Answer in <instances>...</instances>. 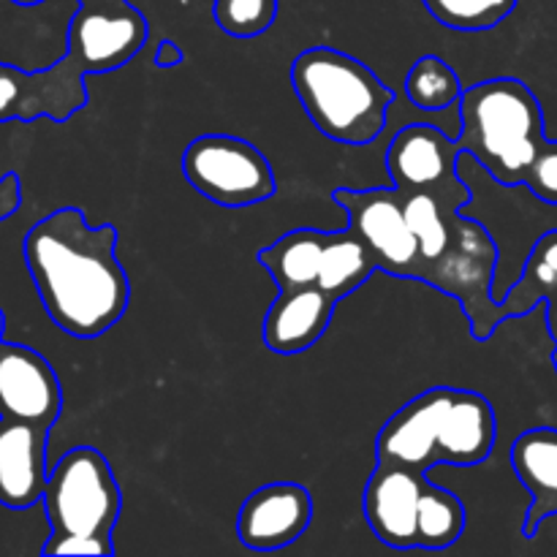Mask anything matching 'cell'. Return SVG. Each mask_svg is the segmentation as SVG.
<instances>
[{"label":"cell","instance_id":"obj_1","mask_svg":"<svg viewBox=\"0 0 557 557\" xmlns=\"http://www.w3.org/2000/svg\"><path fill=\"white\" fill-rule=\"evenodd\" d=\"M25 264L47 315L69 335H103L128 310L131 283L117 259V228L90 226L76 207L54 210L27 232Z\"/></svg>","mask_w":557,"mask_h":557},{"label":"cell","instance_id":"obj_2","mask_svg":"<svg viewBox=\"0 0 557 557\" xmlns=\"http://www.w3.org/2000/svg\"><path fill=\"white\" fill-rule=\"evenodd\" d=\"M403 207L419 239L422 283L438 288L462 305L476 341H487L506 310L493 294V275L498 267V248L482 223L462 215L471 190L462 180L438 190H406Z\"/></svg>","mask_w":557,"mask_h":557},{"label":"cell","instance_id":"obj_3","mask_svg":"<svg viewBox=\"0 0 557 557\" xmlns=\"http://www.w3.org/2000/svg\"><path fill=\"white\" fill-rule=\"evenodd\" d=\"M495 411L487 397L433 386L413 397L381 428L375 460L428 473L433 466H479L495 446Z\"/></svg>","mask_w":557,"mask_h":557},{"label":"cell","instance_id":"obj_4","mask_svg":"<svg viewBox=\"0 0 557 557\" xmlns=\"http://www.w3.org/2000/svg\"><path fill=\"white\" fill-rule=\"evenodd\" d=\"M457 145L500 185L525 183L544 147V112L536 92L515 76L479 82L460 98Z\"/></svg>","mask_w":557,"mask_h":557},{"label":"cell","instance_id":"obj_5","mask_svg":"<svg viewBox=\"0 0 557 557\" xmlns=\"http://www.w3.org/2000/svg\"><path fill=\"white\" fill-rule=\"evenodd\" d=\"M292 87L315 128L332 141L362 147L384 131L395 90L348 52L310 47L292 63Z\"/></svg>","mask_w":557,"mask_h":557},{"label":"cell","instance_id":"obj_6","mask_svg":"<svg viewBox=\"0 0 557 557\" xmlns=\"http://www.w3.org/2000/svg\"><path fill=\"white\" fill-rule=\"evenodd\" d=\"M41 504L52 539H112L123 509V495L107 457L92 446H76L49 471Z\"/></svg>","mask_w":557,"mask_h":557},{"label":"cell","instance_id":"obj_7","mask_svg":"<svg viewBox=\"0 0 557 557\" xmlns=\"http://www.w3.org/2000/svg\"><path fill=\"white\" fill-rule=\"evenodd\" d=\"M190 188L221 207H250L275 194V172L264 152L228 134H205L183 152Z\"/></svg>","mask_w":557,"mask_h":557},{"label":"cell","instance_id":"obj_8","mask_svg":"<svg viewBox=\"0 0 557 557\" xmlns=\"http://www.w3.org/2000/svg\"><path fill=\"white\" fill-rule=\"evenodd\" d=\"M337 207L348 215V228L368 245L379 270L395 277L422 281L419 239L406 218L403 196L397 188H335Z\"/></svg>","mask_w":557,"mask_h":557},{"label":"cell","instance_id":"obj_9","mask_svg":"<svg viewBox=\"0 0 557 557\" xmlns=\"http://www.w3.org/2000/svg\"><path fill=\"white\" fill-rule=\"evenodd\" d=\"M147 41V22L128 0H87L69 25L65 54L85 74L123 69Z\"/></svg>","mask_w":557,"mask_h":557},{"label":"cell","instance_id":"obj_10","mask_svg":"<svg viewBox=\"0 0 557 557\" xmlns=\"http://www.w3.org/2000/svg\"><path fill=\"white\" fill-rule=\"evenodd\" d=\"M85 107V71L69 54L44 71H22L16 65L0 63V123H30L41 114L52 117L54 123H65Z\"/></svg>","mask_w":557,"mask_h":557},{"label":"cell","instance_id":"obj_11","mask_svg":"<svg viewBox=\"0 0 557 557\" xmlns=\"http://www.w3.org/2000/svg\"><path fill=\"white\" fill-rule=\"evenodd\" d=\"M63 411V389L52 364L33 348L0 341V419L52 430Z\"/></svg>","mask_w":557,"mask_h":557},{"label":"cell","instance_id":"obj_12","mask_svg":"<svg viewBox=\"0 0 557 557\" xmlns=\"http://www.w3.org/2000/svg\"><path fill=\"white\" fill-rule=\"evenodd\" d=\"M313 520V498L297 482H272L248 495L237 515L239 542L272 553L297 542Z\"/></svg>","mask_w":557,"mask_h":557},{"label":"cell","instance_id":"obj_13","mask_svg":"<svg viewBox=\"0 0 557 557\" xmlns=\"http://www.w3.org/2000/svg\"><path fill=\"white\" fill-rule=\"evenodd\" d=\"M462 147L435 125H406L386 150L392 185L406 190H438L457 183Z\"/></svg>","mask_w":557,"mask_h":557},{"label":"cell","instance_id":"obj_14","mask_svg":"<svg viewBox=\"0 0 557 557\" xmlns=\"http://www.w3.org/2000/svg\"><path fill=\"white\" fill-rule=\"evenodd\" d=\"M428 473H417L395 462H375L362 498L364 520L386 547H417L419 495Z\"/></svg>","mask_w":557,"mask_h":557},{"label":"cell","instance_id":"obj_15","mask_svg":"<svg viewBox=\"0 0 557 557\" xmlns=\"http://www.w3.org/2000/svg\"><path fill=\"white\" fill-rule=\"evenodd\" d=\"M47 438V428L0 419V504L9 509L41 504L49 476Z\"/></svg>","mask_w":557,"mask_h":557},{"label":"cell","instance_id":"obj_16","mask_svg":"<svg viewBox=\"0 0 557 557\" xmlns=\"http://www.w3.org/2000/svg\"><path fill=\"white\" fill-rule=\"evenodd\" d=\"M335 308L337 299L319 286L277 292V299L270 305L264 326H261L264 346L283 357L308 351L321 341L335 315Z\"/></svg>","mask_w":557,"mask_h":557},{"label":"cell","instance_id":"obj_17","mask_svg":"<svg viewBox=\"0 0 557 557\" xmlns=\"http://www.w3.org/2000/svg\"><path fill=\"white\" fill-rule=\"evenodd\" d=\"M511 468L531 493L522 536L533 539L557 515V430L536 428L511 444Z\"/></svg>","mask_w":557,"mask_h":557},{"label":"cell","instance_id":"obj_18","mask_svg":"<svg viewBox=\"0 0 557 557\" xmlns=\"http://www.w3.org/2000/svg\"><path fill=\"white\" fill-rule=\"evenodd\" d=\"M326 232L319 228H294L283 234L272 245L256 253L259 264L275 281L277 292H292V288L315 286L319 283L321 259H324Z\"/></svg>","mask_w":557,"mask_h":557},{"label":"cell","instance_id":"obj_19","mask_svg":"<svg viewBox=\"0 0 557 557\" xmlns=\"http://www.w3.org/2000/svg\"><path fill=\"white\" fill-rule=\"evenodd\" d=\"M375 270H379V264L370 256L368 245L351 228H346V232H326L324 259H321L319 283L315 286L324 288L330 297L341 302V299L351 297L362 283H368Z\"/></svg>","mask_w":557,"mask_h":557},{"label":"cell","instance_id":"obj_20","mask_svg":"<svg viewBox=\"0 0 557 557\" xmlns=\"http://www.w3.org/2000/svg\"><path fill=\"white\" fill-rule=\"evenodd\" d=\"M557 294V228L542 234L528 253L522 275L500 297L506 319H520Z\"/></svg>","mask_w":557,"mask_h":557},{"label":"cell","instance_id":"obj_21","mask_svg":"<svg viewBox=\"0 0 557 557\" xmlns=\"http://www.w3.org/2000/svg\"><path fill=\"white\" fill-rule=\"evenodd\" d=\"M462 531H466V506H462V500L424 476L417 515V547L446 549L460 542Z\"/></svg>","mask_w":557,"mask_h":557},{"label":"cell","instance_id":"obj_22","mask_svg":"<svg viewBox=\"0 0 557 557\" xmlns=\"http://www.w3.org/2000/svg\"><path fill=\"white\" fill-rule=\"evenodd\" d=\"M406 96L422 112H444L462 98L460 74L446 60L424 54L406 76Z\"/></svg>","mask_w":557,"mask_h":557},{"label":"cell","instance_id":"obj_23","mask_svg":"<svg viewBox=\"0 0 557 557\" xmlns=\"http://www.w3.org/2000/svg\"><path fill=\"white\" fill-rule=\"evenodd\" d=\"M444 27L462 33L490 30L515 11L517 0H422Z\"/></svg>","mask_w":557,"mask_h":557},{"label":"cell","instance_id":"obj_24","mask_svg":"<svg viewBox=\"0 0 557 557\" xmlns=\"http://www.w3.org/2000/svg\"><path fill=\"white\" fill-rule=\"evenodd\" d=\"M215 25L232 38H256L275 25L277 0H215Z\"/></svg>","mask_w":557,"mask_h":557},{"label":"cell","instance_id":"obj_25","mask_svg":"<svg viewBox=\"0 0 557 557\" xmlns=\"http://www.w3.org/2000/svg\"><path fill=\"white\" fill-rule=\"evenodd\" d=\"M522 185H528L531 194L547 205H557V141H544Z\"/></svg>","mask_w":557,"mask_h":557},{"label":"cell","instance_id":"obj_26","mask_svg":"<svg viewBox=\"0 0 557 557\" xmlns=\"http://www.w3.org/2000/svg\"><path fill=\"white\" fill-rule=\"evenodd\" d=\"M44 555H114L112 539L98 536H60L47 539Z\"/></svg>","mask_w":557,"mask_h":557},{"label":"cell","instance_id":"obj_27","mask_svg":"<svg viewBox=\"0 0 557 557\" xmlns=\"http://www.w3.org/2000/svg\"><path fill=\"white\" fill-rule=\"evenodd\" d=\"M22 207V183L14 172H5L0 177V223L5 218L14 215L16 210Z\"/></svg>","mask_w":557,"mask_h":557},{"label":"cell","instance_id":"obj_28","mask_svg":"<svg viewBox=\"0 0 557 557\" xmlns=\"http://www.w3.org/2000/svg\"><path fill=\"white\" fill-rule=\"evenodd\" d=\"M183 49L177 47V44L174 41H169V38H163L161 44H158V49H156V65L158 69H172V65H180L183 63Z\"/></svg>","mask_w":557,"mask_h":557},{"label":"cell","instance_id":"obj_29","mask_svg":"<svg viewBox=\"0 0 557 557\" xmlns=\"http://www.w3.org/2000/svg\"><path fill=\"white\" fill-rule=\"evenodd\" d=\"M544 305H547V330L549 335H553V341L557 343V294H553Z\"/></svg>","mask_w":557,"mask_h":557},{"label":"cell","instance_id":"obj_30","mask_svg":"<svg viewBox=\"0 0 557 557\" xmlns=\"http://www.w3.org/2000/svg\"><path fill=\"white\" fill-rule=\"evenodd\" d=\"M3 335H5V313L3 308H0V341H3Z\"/></svg>","mask_w":557,"mask_h":557},{"label":"cell","instance_id":"obj_31","mask_svg":"<svg viewBox=\"0 0 557 557\" xmlns=\"http://www.w3.org/2000/svg\"><path fill=\"white\" fill-rule=\"evenodd\" d=\"M11 3H16V5H38V3H44V0H11Z\"/></svg>","mask_w":557,"mask_h":557},{"label":"cell","instance_id":"obj_32","mask_svg":"<svg viewBox=\"0 0 557 557\" xmlns=\"http://www.w3.org/2000/svg\"><path fill=\"white\" fill-rule=\"evenodd\" d=\"M553 364H555V373H557V343H555V354H553Z\"/></svg>","mask_w":557,"mask_h":557}]
</instances>
